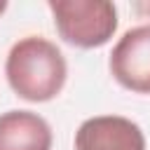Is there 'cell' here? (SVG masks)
Returning <instances> with one entry per match:
<instances>
[{"label":"cell","instance_id":"cell-6","mask_svg":"<svg viewBox=\"0 0 150 150\" xmlns=\"http://www.w3.org/2000/svg\"><path fill=\"white\" fill-rule=\"evenodd\" d=\"M136 12H141V14L150 16V0H145V2H138V5H136Z\"/></svg>","mask_w":150,"mask_h":150},{"label":"cell","instance_id":"cell-2","mask_svg":"<svg viewBox=\"0 0 150 150\" xmlns=\"http://www.w3.org/2000/svg\"><path fill=\"white\" fill-rule=\"evenodd\" d=\"M59 38L77 49H96L117 30V7L108 0H49Z\"/></svg>","mask_w":150,"mask_h":150},{"label":"cell","instance_id":"cell-5","mask_svg":"<svg viewBox=\"0 0 150 150\" xmlns=\"http://www.w3.org/2000/svg\"><path fill=\"white\" fill-rule=\"evenodd\" d=\"M49 122L30 110H7L0 115V150H52Z\"/></svg>","mask_w":150,"mask_h":150},{"label":"cell","instance_id":"cell-3","mask_svg":"<svg viewBox=\"0 0 150 150\" xmlns=\"http://www.w3.org/2000/svg\"><path fill=\"white\" fill-rule=\"evenodd\" d=\"M110 75L134 94H150V23L129 28L108 59Z\"/></svg>","mask_w":150,"mask_h":150},{"label":"cell","instance_id":"cell-4","mask_svg":"<svg viewBox=\"0 0 150 150\" xmlns=\"http://www.w3.org/2000/svg\"><path fill=\"white\" fill-rule=\"evenodd\" d=\"M75 150H145V134L129 117L96 115L77 127Z\"/></svg>","mask_w":150,"mask_h":150},{"label":"cell","instance_id":"cell-7","mask_svg":"<svg viewBox=\"0 0 150 150\" xmlns=\"http://www.w3.org/2000/svg\"><path fill=\"white\" fill-rule=\"evenodd\" d=\"M5 9H7V2H0V14H2Z\"/></svg>","mask_w":150,"mask_h":150},{"label":"cell","instance_id":"cell-1","mask_svg":"<svg viewBox=\"0 0 150 150\" xmlns=\"http://www.w3.org/2000/svg\"><path fill=\"white\" fill-rule=\"evenodd\" d=\"M5 75L19 98L47 103L61 94L68 77V63L52 40L26 35L12 45L5 61Z\"/></svg>","mask_w":150,"mask_h":150}]
</instances>
